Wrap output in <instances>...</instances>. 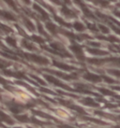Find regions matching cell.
<instances>
[{"label":"cell","mask_w":120,"mask_h":128,"mask_svg":"<svg viewBox=\"0 0 120 128\" xmlns=\"http://www.w3.org/2000/svg\"><path fill=\"white\" fill-rule=\"evenodd\" d=\"M15 118H16L20 122H29V118L27 115H18V116H16Z\"/></svg>","instance_id":"cell-1"},{"label":"cell","mask_w":120,"mask_h":128,"mask_svg":"<svg viewBox=\"0 0 120 128\" xmlns=\"http://www.w3.org/2000/svg\"><path fill=\"white\" fill-rule=\"evenodd\" d=\"M12 128H24V127H22V126H15V127H12Z\"/></svg>","instance_id":"cell-2"}]
</instances>
